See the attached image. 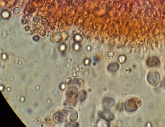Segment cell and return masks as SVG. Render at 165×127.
I'll list each match as a JSON object with an SVG mask.
<instances>
[{"instance_id":"6da1fadb","label":"cell","mask_w":165,"mask_h":127,"mask_svg":"<svg viewBox=\"0 0 165 127\" xmlns=\"http://www.w3.org/2000/svg\"><path fill=\"white\" fill-rule=\"evenodd\" d=\"M142 102L139 98H133L126 102L125 108L126 110L129 112H133L141 106Z\"/></svg>"},{"instance_id":"7a4b0ae2","label":"cell","mask_w":165,"mask_h":127,"mask_svg":"<svg viewBox=\"0 0 165 127\" xmlns=\"http://www.w3.org/2000/svg\"><path fill=\"white\" fill-rule=\"evenodd\" d=\"M148 82L153 86H156L160 82V74L155 70H152L149 73L147 77Z\"/></svg>"},{"instance_id":"3957f363","label":"cell","mask_w":165,"mask_h":127,"mask_svg":"<svg viewBox=\"0 0 165 127\" xmlns=\"http://www.w3.org/2000/svg\"><path fill=\"white\" fill-rule=\"evenodd\" d=\"M147 64L150 67H156L160 65V62L159 59L156 56H152L147 60Z\"/></svg>"},{"instance_id":"277c9868","label":"cell","mask_w":165,"mask_h":127,"mask_svg":"<svg viewBox=\"0 0 165 127\" xmlns=\"http://www.w3.org/2000/svg\"><path fill=\"white\" fill-rule=\"evenodd\" d=\"M115 101L112 99L107 98L105 99L103 101L104 106L105 108L107 109L111 107L114 105Z\"/></svg>"},{"instance_id":"5b68a950","label":"cell","mask_w":165,"mask_h":127,"mask_svg":"<svg viewBox=\"0 0 165 127\" xmlns=\"http://www.w3.org/2000/svg\"><path fill=\"white\" fill-rule=\"evenodd\" d=\"M100 115L102 118L106 120L107 121H111L114 118L113 114L108 111L102 112Z\"/></svg>"}]
</instances>
